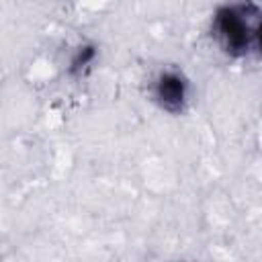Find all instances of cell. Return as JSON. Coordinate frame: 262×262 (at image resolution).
Here are the masks:
<instances>
[{"label":"cell","mask_w":262,"mask_h":262,"mask_svg":"<svg viewBox=\"0 0 262 262\" xmlns=\"http://www.w3.org/2000/svg\"><path fill=\"white\" fill-rule=\"evenodd\" d=\"M213 31L229 55H244L252 41V27L246 6H221L213 18Z\"/></svg>","instance_id":"6da1fadb"},{"label":"cell","mask_w":262,"mask_h":262,"mask_svg":"<svg viewBox=\"0 0 262 262\" xmlns=\"http://www.w3.org/2000/svg\"><path fill=\"white\" fill-rule=\"evenodd\" d=\"M158 102L170 111V113H178L184 106V98H186V82L180 74L176 72H164L158 82H156V90H154Z\"/></svg>","instance_id":"7a4b0ae2"},{"label":"cell","mask_w":262,"mask_h":262,"mask_svg":"<svg viewBox=\"0 0 262 262\" xmlns=\"http://www.w3.org/2000/svg\"><path fill=\"white\" fill-rule=\"evenodd\" d=\"M94 55H96V53H94V49H92V47H82V49L78 51V55H76V57L72 59L70 72H72V74L80 72L82 68H86V66H88V63H90V61L94 59Z\"/></svg>","instance_id":"3957f363"},{"label":"cell","mask_w":262,"mask_h":262,"mask_svg":"<svg viewBox=\"0 0 262 262\" xmlns=\"http://www.w3.org/2000/svg\"><path fill=\"white\" fill-rule=\"evenodd\" d=\"M258 43H260V49H262V23H260V27H258Z\"/></svg>","instance_id":"277c9868"}]
</instances>
